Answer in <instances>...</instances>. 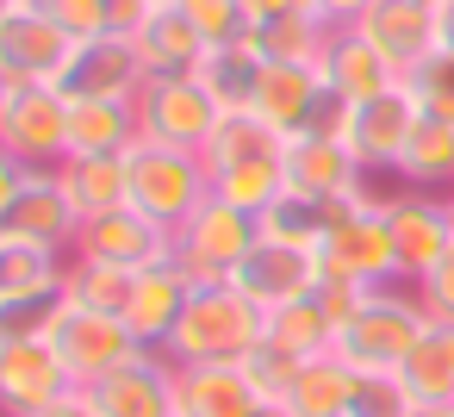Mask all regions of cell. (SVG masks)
<instances>
[{
  "mask_svg": "<svg viewBox=\"0 0 454 417\" xmlns=\"http://www.w3.org/2000/svg\"><path fill=\"white\" fill-rule=\"evenodd\" d=\"M268 336V311L249 305L231 280H206L193 287L175 336L162 342V355L175 367H206V361H249Z\"/></svg>",
  "mask_w": 454,
  "mask_h": 417,
  "instance_id": "obj_1",
  "label": "cell"
},
{
  "mask_svg": "<svg viewBox=\"0 0 454 417\" xmlns=\"http://www.w3.org/2000/svg\"><path fill=\"white\" fill-rule=\"evenodd\" d=\"M429 311L417 299L411 280H392V287H367V299L355 305V318L336 330V355L355 367V374H398L404 355L417 349Z\"/></svg>",
  "mask_w": 454,
  "mask_h": 417,
  "instance_id": "obj_2",
  "label": "cell"
},
{
  "mask_svg": "<svg viewBox=\"0 0 454 417\" xmlns=\"http://www.w3.org/2000/svg\"><path fill=\"white\" fill-rule=\"evenodd\" d=\"M317 268H324V280H342V287H392V280H404L398 256H392L386 187L380 181H367L355 200L336 206V224L317 243Z\"/></svg>",
  "mask_w": 454,
  "mask_h": 417,
  "instance_id": "obj_3",
  "label": "cell"
},
{
  "mask_svg": "<svg viewBox=\"0 0 454 417\" xmlns=\"http://www.w3.org/2000/svg\"><path fill=\"white\" fill-rule=\"evenodd\" d=\"M125 169H131V206L156 218L162 231L187 224L212 200V169L200 162V150H175L137 131V144L125 150Z\"/></svg>",
  "mask_w": 454,
  "mask_h": 417,
  "instance_id": "obj_4",
  "label": "cell"
},
{
  "mask_svg": "<svg viewBox=\"0 0 454 417\" xmlns=\"http://www.w3.org/2000/svg\"><path fill=\"white\" fill-rule=\"evenodd\" d=\"M0 150L20 169H57L69 156V94L57 82H13L0 100Z\"/></svg>",
  "mask_w": 454,
  "mask_h": 417,
  "instance_id": "obj_5",
  "label": "cell"
},
{
  "mask_svg": "<svg viewBox=\"0 0 454 417\" xmlns=\"http://www.w3.org/2000/svg\"><path fill=\"white\" fill-rule=\"evenodd\" d=\"M44 342L63 355V367H69V380H75V386L106 380L113 367H125V361L144 349L119 311H94V305H75V299H63V305H57V318H51Z\"/></svg>",
  "mask_w": 454,
  "mask_h": 417,
  "instance_id": "obj_6",
  "label": "cell"
},
{
  "mask_svg": "<svg viewBox=\"0 0 454 417\" xmlns=\"http://www.w3.org/2000/svg\"><path fill=\"white\" fill-rule=\"evenodd\" d=\"M255 218L249 212H237V206H224V200H206L187 224H175V262L206 287V280H231L237 274V262L255 249Z\"/></svg>",
  "mask_w": 454,
  "mask_h": 417,
  "instance_id": "obj_7",
  "label": "cell"
},
{
  "mask_svg": "<svg viewBox=\"0 0 454 417\" xmlns=\"http://www.w3.org/2000/svg\"><path fill=\"white\" fill-rule=\"evenodd\" d=\"M218 119H224V106L200 88V75H156L137 94V131L156 144H175V150H200L218 131Z\"/></svg>",
  "mask_w": 454,
  "mask_h": 417,
  "instance_id": "obj_8",
  "label": "cell"
},
{
  "mask_svg": "<svg viewBox=\"0 0 454 417\" xmlns=\"http://www.w3.org/2000/svg\"><path fill=\"white\" fill-rule=\"evenodd\" d=\"M417 119H423V113H417V100H411V94H404V82H398L392 94L348 106L342 144H348V156H355L373 181H398V162H404V150H411Z\"/></svg>",
  "mask_w": 454,
  "mask_h": 417,
  "instance_id": "obj_9",
  "label": "cell"
},
{
  "mask_svg": "<svg viewBox=\"0 0 454 417\" xmlns=\"http://www.w3.org/2000/svg\"><path fill=\"white\" fill-rule=\"evenodd\" d=\"M386 231H392V256L398 274L417 280L423 268H435L454 243L448 224V193H417V187H386Z\"/></svg>",
  "mask_w": 454,
  "mask_h": 417,
  "instance_id": "obj_10",
  "label": "cell"
},
{
  "mask_svg": "<svg viewBox=\"0 0 454 417\" xmlns=\"http://www.w3.org/2000/svg\"><path fill=\"white\" fill-rule=\"evenodd\" d=\"M63 392H75V380L44 336H7L0 342V417H38Z\"/></svg>",
  "mask_w": 454,
  "mask_h": 417,
  "instance_id": "obj_11",
  "label": "cell"
},
{
  "mask_svg": "<svg viewBox=\"0 0 454 417\" xmlns=\"http://www.w3.org/2000/svg\"><path fill=\"white\" fill-rule=\"evenodd\" d=\"M317 280H324L317 256H311V249H293V243H274V237H255V249H249V256L237 262V274H231V287H237L249 305H262V311H280V305L311 299Z\"/></svg>",
  "mask_w": 454,
  "mask_h": 417,
  "instance_id": "obj_12",
  "label": "cell"
},
{
  "mask_svg": "<svg viewBox=\"0 0 454 417\" xmlns=\"http://www.w3.org/2000/svg\"><path fill=\"white\" fill-rule=\"evenodd\" d=\"M75 231H82V212L69 206L57 169H26L13 206L0 212V237H20V243H38V249L69 256L75 249Z\"/></svg>",
  "mask_w": 454,
  "mask_h": 417,
  "instance_id": "obj_13",
  "label": "cell"
},
{
  "mask_svg": "<svg viewBox=\"0 0 454 417\" xmlns=\"http://www.w3.org/2000/svg\"><path fill=\"white\" fill-rule=\"evenodd\" d=\"M355 32H361L398 75H411V69L442 44V7H435V0H367L361 20H355Z\"/></svg>",
  "mask_w": 454,
  "mask_h": 417,
  "instance_id": "obj_14",
  "label": "cell"
},
{
  "mask_svg": "<svg viewBox=\"0 0 454 417\" xmlns=\"http://www.w3.org/2000/svg\"><path fill=\"white\" fill-rule=\"evenodd\" d=\"M75 57V38L44 13V7H13L0 26V82H63Z\"/></svg>",
  "mask_w": 454,
  "mask_h": 417,
  "instance_id": "obj_15",
  "label": "cell"
},
{
  "mask_svg": "<svg viewBox=\"0 0 454 417\" xmlns=\"http://www.w3.org/2000/svg\"><path fill=\"white\" fill-rule=\"evenodd\" d=\"M69 256H88V262H113V268H156L175 256V231H162L156 218H144L137 206H119V212H100V218H82L75 231V249Z\"/></svg>",
  "mask_w": 454,
  "mask_h": 417,
  "instance_id": "obj_16",
  "label": "cell"
},
{
  "mask_svg": "<svg viewBox=\"0 0 454 417\" xmlns=\"http://www.w3.org/2000/svg\"><path fill=\"white\" fill-rule=\"evenodd\" d=\"M100 417H175V361L162 349H137L106 380L82 386Z\"/></svg>",
  "mask_w": 454,
  "mask_h": 417,
  "instance_id": "obj_17",
  "label": "cell"
},
{
  "mask_svg": "<svg viewBox=\"0 0 454 417\" xmlns=\"http://www.w3.org/2000/svg\"><path fill=\"white\" fill-rule=\"evenodd\" d=\"M144 63H137V44L119 38V32H100L88 44H75L69 69H63V94L69 100H137L144 94Z\"/></svg>",
  "mask_w": 454,
  "mask_h": 417,
  "instance_id": "obj_18",
  "label": "cell"
},
{
  "mask_svg": "<svg viewBox=\"0 0 454 417\" xmlns=\"http://www.w3.org/2000/svg\"><path fill=\"white\" fill-rule=\"evenodd\" d=\"M268 392L243 374V361L175 367V417H262Z\"/></svg>",
  "mask_w": 454,
  "mask_h": 417,
  "instance_id": "obj_19",
  "label": "cell"
},
{
  "mask_svg": "<svg viewBox=\"0 0 454 417\" xmlns=\"http://www.w3.org/2000/svg\"><path fill=\"white\" fill-rule=\"evenodd\" d=\"M367 181H373V175L348 156L342 138H317V131L286 138V187H293V193H311V200L342 206V200H355Z\"/></svg>",
  "mask_w": 454,
  "mask_h": 417,
  "instance_id": "obj_20",
  "label": "cell"
},
{
  "mask_svg": "<svg viewBox=\"0 0 454 417\" xmlns=\"http://www.w3.org/2000/svg\"><path fill=\"white\" fill-rule=\"evenodd\" d=\"M193 274L168 256V262H156V268H144L137 274V293H131V305H125V324H131V336L144 342V349H162L168 336H175V324H181V311H187V299H193Z\"/></svg>",
  "mask_w": 454,
  "mask_h": 417,
  "instance_id": "obj_21",
  "label": "cell"
},
{
  "mask_svg": "<svg viewBox=\"0 0 454 417\" xmlns=\"http://www.w3.org/2000/svg\"><path fill=\"white\" fill-rule=\"evenodd\" d=\"M324 88L342 100V106H361V100H380V94H392L404 75L355 32V26H336V38H330V51H324Z\"/></svg>",
  "mask_w": 454,
  "mask_h": 417,
  "instance_id": "obj_22",
  "label": "cell"
},
{
  "mask_svg": "<svg viewBox=\"0 0 454 417\" xmlns=\"http://www.w3.org/2000/svg\"><path fill=\"white\" fill-rule=\"evenodd\" d=\"M355 392H361V374L330 349V355L299 361V374H293V386L280 392V405H286L293 417H348V411H355Z\"/></svg>",
  "mask_w": 454,
  "mask_h": 417,
  "instance_id": "obj_23",
  "label": "cell"
},
{
  "mask_svg": "<svg viewBox=\"0 0 454 417\" xmlns=\"http://www.w3.org/2000/svg\"><path fill=\"white\" fill-rule=\"evenodd\" d=\"M131 44H137V63H144L150 82H156V75H193L200 57L212 51V44L200 38V26H193L181 7H156Z\"/></svg>",
  "mask_w": 454,
  "mask_h": 417,
  "instance_id": "obj_24",
  "label": "cell"
},
{
  "mask_svg": "<svg viewBox=\"0 0 454 417\" xmlns=\"http://www.w3.org/2000/svg\"><path fill=\"white\" fill-rule=\"evenodd\" d=\"M404 386L411 405H448L454 398V324L448 318H429L417 349L404 355V367L392 374Z\"/></svg>",
  "mask_w": 454,
  "mask_h": 417,
  "instance_id": "obj_25",
  "label": "cell"
},
{
  "mask_svg": "<svg viewBox=\"0 0 454 417\" xmlns=\"http://www.w3.org/2000/svg\"><path fill=\"white\" fill-rule=\"evenodd\" d=\"M57 181H63V193H69V206L82 218L131 206V169H125V156H63Z\"/></svg>",
  "mask_w": 454,
  "mask_h": 417,
  "instance_id": "obj_26",
  "label": "cell"
},
{
  "mask_svg": "<svg viewBox=\"0 0 454 417\" xmlns=\"http://www.w3.org/2000/svg\"><path fill=\"white\" fill-rule=\"evenodd\" d=\"M137 144V100H69V156H125Z\"/></svg>",
  "mask_w": 454,
  "mask_h": 417,
  "instance_id": "obj_27",
  "label": "cell"
},
{
  "mask_svg": "<svg viewBox=\"0 0 454 417\" xmlns=\"http://www.w3.org/2000/svg\"><path fill=\"white\" fill-rule=\"evenodd\" d=\"M268 156H286V131H274V125L255 119L249 106H243V113H224L218 131L200 144V162H206L212 175H224V169H237V162H268Z\"/></svg>",
  "mask_w": 454,
  "mask_h": 417,
  "instance_id": "obj_28",
  "label": "cell"
},
{
  "mask_svg": "<svg viewBox=\"0 0 454 417\" xmlns=\"http://www.w3.org/2000/svg\"><path fill=\"white\" fill-rule=\"evenodd\" d=\"M330 38H336V26L317 20L311 7H299L286 20H268V26H249V44H255L262 63H324Z\"/></svg>",
  "mask_w": 454,
  "mask_h": 417,
  "instance_id": "obj_29",
  "label": "cell"
},
{
  "mask_svg": "<svg viewBox=\"0 0 454 417\" xmlns=\"http://www.w3.org/2000/svg\"><path fill=\"white\" fill-rule=\"evenodd\" d=\"M63 262H69V256H57V249L20 243V237H0V305L63 293Z\"/></svg>",
  "mask_w": 454,
  "mask_h": 417,
  "instance_id": "obj_30",
  "label": "cell"
},
{
  "mask_svg": "<svg viewBox=\"0 0 454 417\" xmlns=\"http://www.w3.org/2000/svg\"><path fill=\"white\" fill-rule=\"evenodd\" d=\"M200 88L224 106V113H243L249 106V94H255V75H262V57H255V44H249V32L237 38V44H212L206 57H200Z\"/></svg>",
  "mask_w": 454,
  "mask_h": 417,
  "instance_id": "obj_31",
  "label": "cell"
},
{
  "mask_svg": "<svg viewBox=\"0 0 454 417\" xmlns=\"http://www.w3.org/2000/svg\"><path fill=\"white\" fill-rule=\"evenodd\" d=\"M398 187H417V193H454V125L417 119L411 150H404V162H398Z\"/></svg>",
  "mask_w": 454,
  "mask_h": 417,
  "instance_id": "obj_32",
  "label": "cell"
},
{
  "mask_svg": "<svg viewBox=\"0 0 454 417\" xmlns=\"http://www.w3.org/2000/svg\"><path fill=\"white\" fill-rule=\"evenodd\" d=\"M330 224H336V206H330V200H311V193H293V187L255 218L262 237L293 243V249H311V256H317V243L330 237Z\"/></svg>",
  "mask_w": 454,
  "mask_h": 417,
  "instance_id": "obj_33",
  "label": "cell"
},
{
  "mask_svg": "<svg viewBox=\"0 0 454 417\" xmlns=\"http://www.w3.org/2000/svg\"><path fill=\"white\" fill-rule=\"evenodd\" d=\"M262 342H274L280 355H293V361H311V355H330L336 349V318L317 305V293L311 299H299V305H280V311H268V336Z\"/></svg>",
  "mask_w": 454,
  "mask_h": 417,
  "instance_id": "obj_34",
  "label": "cell"
},
{
  "mask_svg": "<svg viewBox=\"0 0 454 417\" xmlns=\"http://www.w3.org/2000/svg\"><path fill=\"white\" fill-rule=\"evenodd\" d=\"M131 293H137V268H113V262H88V256H69L63 262V299H75V305L119 311L125 318Z\"/></svg>",
  "mask_w": 454,
  "mask_h": 417,
  "instance_id": "obj_35",
  "label": "cell"
},
{
  "mask_svg": "<svg viewBox=\"0 0 454 417\" xmlns=\"http://www.w3.org/2000/svg\"><path fill=\"white\" fill-rule=\"evenodd\" d=\"M280 193H286V156L237 162V169L212 175V200H224V206H237V212H249V218H262Z\"/></svg>",
  "mask_w": 454,
  "mask_h": 417,
  "instance_id": "obj_36",
  "label": "cell"
},
{
  "mask_svg": "<svg viewBox=\"0 0 454 417\" xmlns=\"http://www.w3.org/2000/svg\"><path fill=\"white\" fill-rule=\"evenodd\" d=\"M404 94L417 100V113H423V119L454 125V51H448V44H435V51L404 75Z\"/></svg>",
  "mask_w": 454,
  "mask_h": 417,
  "instance_id": "obj_37",
  "label": "cell"
},
{
  "mask_svg": "<svg viewBox=\"0 0 454 417\" xmlns=\"http://www.w3.org/2000/svg\"><path fill=\"white\" fill-rule=\"evenodd\" d=\"M181 13L200 26L206 44H237L249 32V13H243V0H181Z\"/></svg>",
  "mask_w": 454,
  "mask_h": 417,
  "instance_id": "obj_38",
  "label": "cell"
},
{
  "mask_svg": "<svg viewBox=\"0 0 454 417\" xmlns=\"http://www.w3.org/2000/svg\"><path fill=\"white\" fill-rule=\"evenodd\" d=\"M348 417H411V398L392 374H361V392H355Z\"/></svg>",
  "mask_w": 454,
  "mask_h": 417,
  "instance_id": "obj_39",
  "label": "cell"
},
{
  "mask_svg": "<svg viewBox=\"0 0 454 417\" xmlns=\"http://www.w3.org/2000/svg\"><path fill=\"white\" fill-rule=\"evenodd\" d=\"M38 7H44L75 44H88V38L106 32V0H38Z\"/></svg>",
  "mask_w": 454,
  "mask_h": 417,
  "instance_id": "obj_40",
  "label": "cell"
},
{
  "mask_svg": "<svg viewBox=\"0 0 454 417\" xmlns=\"http://www.w3.org/2000/svg\"><path fill=\"white\" fill-rule=\"evenodd\" d=\"M411 287H417V299H423L429 318H448V324H454V243H448V256H442L435 268H423Z\"/></svg>",
  "mask_w": 454,
  "mask_h": 417,
  "instance_id": "obj_41",
  "label": "cell"
},
{
  "mask_svg": "<svg viewBox=\"0 0 454 417\" xmlns=\"http://www.w3.org/2000/svg\"><path fill=\"white\" fill-rule=\"evenodd\" d=\"M243 374H249V380H255V386H262L268 398H280V392L293 386V374H299V361H293V355H280L274 342H262V349H255V355L243 361Z\"/></svg>",
  "mask_w": 454,
  "mask_h": 417,
  "instance_id": "obj_42",
  "label": "cell"
},
{
  "mask_svg": "<svg viewBox=\"0 0 454 417\" xmlns=\"http://www.w3.org/2000/svg\"><path fill=\"white\" fill-rule=\"evenodd\" d=\"M150 13H156V0H106V32H119V38H137Z\"/></svg>",
  "mask_w": 454,
  "mask_h": 417,
  "instance_id": "obj_43",
  "label": "cell"
},
{
  "mask_svg": "<svg viewBox=\"0 0 454 417\" xmlns=\"http://www.w3.org/2000/svg\"><path fill=\"white\" fill-rule=\"evenodd\" d=\"M305 7H311L317 20H330V26H355L367 0H305Z\"/></svg>",
  "mask_w": 454,
  "mask_h": 417,
  "instance_id": "obj_44",
  "label": "cell"
},
{
  "mask_svg": "<svg viewBox=\"0 0 454 417\" xmlns=\"http://www.w3.org/2000/svg\"><path fill=\"white\" fill-rule=\"evenodd\" d=\"M305 0H243V13H249V26H268V20H286V13H299Z\"/></svg>",
  "mask_w": 454,
  "mask_h": 417,
  "instance_id": "obj_45",
  "label": "cell"
},
{
  "mask_svg": "<svg viewBox=\"0 0 454 417\" xmlns=\"http://www.w3.org/2000/svg\"><path fill=\"white\" fill-rule=\"evenodd\" d=\"M38 417H100V411H94V398H88V392L75 386V392H63L57 405H44Z\"/></svg>",
  "mask_w": 454,
  "mask_h": 417,
  "instance_id": "obj_46",
  "label": "cell"
},
{
  "mask_svg": "<svg viewBox=\"0 0 454 417\" xmlns=\"http://www.w3.org/2000/svg\"><path fill=\"white\" fill-rule=\"evenodd\" d=\"M20 181H26V169L7 156V150H0V212H7L13 206V193H20Z\"/></svg>",
  "mask_w": 454,
  "mask_h": 417,
  "instance_id": "obj_47",
  "label": "cell"
},
{
  "mask_svg": "<svg viewBox=\"0 0 454 417\" xmlns=\"http://www.w3.org/2000/svg\"><path fill=\"white\" fill-rule=\"evenodd\" d=\"M442 44L454 51V0H442Z\"/></svg>",
  "mask_w": 454,
  "mask_h": 417,
  "instance_id": "obj_48",
  "label": "cell"
},
{
  "mask_svg": "<svg viewBox=\"0 0 454 417\" xmlns=\"http://www.w3.org/2000/svg\"><path fill=\"white\" fill-rule=\"evenodd\" d=\"M411 417H454V398L448 405H411Z\"/></svg>",
  "mask_w": 454,
  "mask_h": 417,
  "instance_id": "obj_49",
  "label": "cell"
},
{
  "mask_svg": "<svg viewBox=\"0 0 454 417\" xmlns=\"http://www.w3.org/2000/svg\"><path fill=\"white\" fill-rule=\"evenodd\" d=\"M13 7H20V0H0V26H7V13H13Z\"/></svg>",
  "mask_w": 454,
  "mask_h": 417,
  "instance_id": "obj_50",
  "label": "cell"
},
{
  "mask_svg": "<svg viewBox=\"0 0 454 417\" xmlns=\"http://www.w3.org/2000/svg\"><path fill=\"white\" fill-rule=\"evenodd\" d=\"M448 224H454V193H448Z\"/></svg>",
  "mask_w": 454,
  "mask_h": 417,
  "instance_id": "obj_51",
  "label": "cell"
},
{
  "mask_svg": "<svg viewBox=\"0 0 454 417\" xmlns=\"http://www.w3.org/2000/svg\"><path fill=\"white\" fill-rule=\"evenodd\" d=\"M156 7H181V0H156Z\"/></svg>",
  "mask_w": 454,
  "mask_h": 417,
  "instance_id": "obj_52",
  "label": "cell"
},
{
  "mask_svg": "<svg viewBox=\"0 0 454 417\" xmlns=\"http://www.w3.org/2000/svg\"><path fill=\"white\" fill-rule=\"evenodd\" d=\"M20 7H38V0H20Z\"/></svg>",
  "mask_w": 454,
  "mask_h": 417,
  "instance_id": "obj_53",
  "label": "cell"
},
{
  "mask_svg": "<svg viewBox=\"0 0 454 417\" xmlns=\"http://www.w3.org/2000/svg\"><path fill=\"white\" fill-rule=\"evenodd\" d=\"M0 100H7V82H0Z\"/></svg>",
  "mask_w": 454,
  "mask_h": 417,
  "instance_id": "obj_54",
  "label": "cell"
},
{
  "mask_svg": "<svg viewBox=\"0 0 454 417\" xmlns=\"http://www.w3.org/2000/svg\"><path fill=\"white\" fill-rule=\"evenodd\" d=\"M435 7H442V0H435Z\"/></svg>",
  "mask_w": 454,
  "mask_h": 417,
  "instance_id": "obj_55",
  "label": "cell"
}]
</instances>
